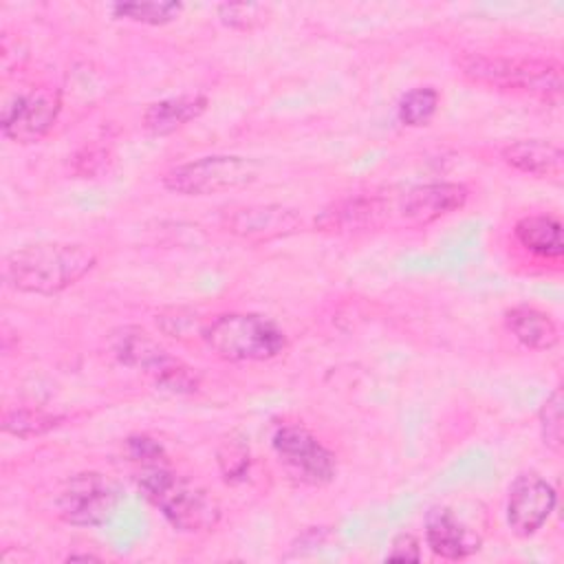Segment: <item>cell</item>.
<instances>
[{
    "mask_svg": "<svg viewBox=\"0 0 564 564\" xmlns=\"http://www.w3.org/2000/svg\"><path fill=\"white\" fill-rule=\"evenodd\" d=\"M62 112V90L55 86H37L18 93L7 101L0 117V130L15 143H35L44 139Z\"/></svg>",
    "mask_w": 564,
    "mask_h": 564,
    "instance_id": "obj_9",
    "label": "cell"
},
{
    "mask_svg": "<svg viewBox=\"0 0 564 564\" xmlns=\"http://www.w3.org/2000/svg\"><path fill=\"white\" fill-rule=\"evenodd\" d=\"M119 507V487L101 471L73 474L55 498V513L64 524L93 529L106 524Z\"/></svg>",
    "mask_w": 564,
    "mask_h": 564,
    "instance_id": "obj_7",
    "label": "cell"
},
{
    "mask_svg": "<svg viewBox=\"0 0 564 564\" xmlns=\"http://www.w3.org/2000/svg\"><path fill=\"white\" fill-rule=\"evenodd\" d=\"M441 104V95L434 86H416L401 95L397 106V117L408 128H423L427 126Z\"/></svg>",
    "mask_w": 564,
    "mask_h": 564,
    "instance_id": "obj_20",
    "label": "cell"
},
{
    "mask_svg": "<svg viewBox=\"0 0 564 564\" xmlns=\"http://www.w3.org/2000/svg\"><path fill=\"white\" fill-rule=\"evenodd\" d=\"M126 454L130 460L141 463L143 467L165 465V447L150 434H132L126 438Z\"/></svg>",
    "mask_w": 564,
    "mask_h": 564,
    "instance_id": "obj_26",
    "label": "cell"
},
{
    "mask_svg": "<svg viewBox=\"0 0 564 564\" xmlns=\"http://www.w3.org/2000/svg\"><path fill=\"white\" fill-rule=\"evenodd\" d=\"M110 161H112L110 150L106 145H84L73 154L70 170L82 178H93V176H99L104 170H108Z\"/></svg>",
    "mask_w": 564,
    "mask_h": 564,
    "instance_id": "obj_24",
    "label": "cell"
},
{
    "mask_svg": "<svg viewBox=\"0 0 564 564\" xmlns=\"http://www.w3.org/2000/svg\"><path fill=\"white\" fill-rule=\"evenodd\" d=\"M516 242L531 256L560 262L564 256V238H562V220L553 214H527L513 225Z\"/></svg>",
    "mask_w": 564,
    "mask_h": 564,
    "instance_id": "obj_18",
    "label": "cell"
},
{
    "mask_svg": "<svg viewBox=\"0 0 564 564\" xmlns=\"http://www.w3.org/2000/svg\"><path fill=\"white\" fill-rule=\"evenodd\" d=\"M557 505L555 487L538 471L529 469L513 478L507 494V527L518 538L535 535L551 518Z\"/></svg>",
    "mask_w": 564,
    "mask_h": 564,
    "instance_id": "obj_11",
    "label": "cell"
},
{
    "mask_svg": "<svg viewBox=\"0 0 564 564\" xmlns=\"http://www.w3.org/2000/svg\"><path fill=\"white\" fill-rule=\"evenodd\" d=\"M500 159L516 172L535 178H560L564 152L549 139H516L500 148Z\"/></svg>",
    "mask_w": 564,
    "mask_h": 564,
    "instance_id": "obj_14",
    "label": "cell"
},
{
    "mask_svg": "<svg viewBox=\"0 0 564 564\" xmlns=\"http://www.w3.org/2000/svg\"><path fill=\"white\" fill-rule=\"evenodd\" d=\"M502 319L507 333L529 350H551L560 341L557 322L538 306L516 304L505 311Z\"/></svg>",
    "mask_w": 564,
    "mask_h": 564,
    "instance_id": "obj_17",
    "label": "cell"
},
{
    "mask_svg": "<svg viewBox=\"0 0 564 564\" xmlns=\"http://www.w3.org/2000/svg\"><path fill=\"white\" fill-rule=\"evenodd\" d=\"M386 560L390 562H419L421 560V542L412 535V533H399L388 553H386Z\"/></svg>",
    "mask_w": 564,
    "mask_h": 564,
    "instance_id": "obj_27",
    "label": "cell"
},
{
    "mask_svg": "<svg viewBox=\"0 0 564 564\" xmlns=\"http://www.w3.org/2000/svg\"><path fill=\"white\" fill-rule=\"evenodd\" d=\"M216 463L223 474V480L229 485L245 482L251 474V452L242 436H227L216 449Z\"/></svg>",
    "mask_w": 564,
    "mask_h": 564,
    "instance_id": "obj_22",
    "label": "cell"
},
{
    "mask_svg": "<svg viewBox=\"0 0 564 564\" xmlns=\"http://www.w3.org/2000/svg\"><path fill=\"white\" fill-rule=\"evenodd\" d=\"M425 544L443 560H465L480 549V538L452 509L434 507L425 516Z\"/></svg>",
    "mask_w": 564,
    "mask_h": 564,
    "instance_id": "obj_13",
    "label": "cell"
},
{
    "mask_svg": "<svg viewBox=\"0 0 564 564\" xmlns=\"http://www.w3.org/2000/svg\"><path fill=\"white\" fill-rule=\"evenodd\" d=\"M97 267V253L84 242L48 240L13 249L2 264L9 289L29 295H57Z\"/></svg>",
    "mask_w": 564,
    "mask_h": 564,
    "instance_id": "obj_1",
    "label": "cell"
},
{
    "mask_svg": "<svg viewBox=\"0 0 564 564\" xmlns=\"http://www.w3.org/2000/svg\"><path fill=\"white\" fill-rule=\"evenodd\" d=\"M110 352L119 364L139 368L152 379H156L174 361V357L139 326H123L115 330L110 335Z\"/></svg>",
    "mask_w": 564,
    "mask_h": 564,
    "instance_id": "obj_15",
    "label": "cell"
},
{
    "mask_svg": "<svg viewBox=\"0 0 564 564\" xmlns=\"http://www.w3.org/2000/svg\"><path fill=\"white\" fill-rule=\"evenodd\" d=\"M562 390L553 388L551 394L544 399V403L538 410V427H540V438L546 449L553 454H562L564 445V425H562Z\"/></svg>",
    "mask_w": 564,
    "mask_h": 564,
    "instance_id": "obj_23",
    "label": "cell"
},
{
    "mask_svg": "<svg viewBox=\"0 0 564 564\" xmlns=\"http://www.w3.org/2000/svg\"><path fill=\"white\" fill-rule=\"evenodd\" d=\"M183 11L181 2H119L112 4V15L148 26H163L174 22Z\"/></svg>",
    "mask_w": 564,
    "mask_h": 564,
    "instance_id": "obj_21",
    "label": "cell"
},
{
    "mask_svg": "<svg viewBox=\"0 0 564 564\" xmlns=\"http://www.w3.org/2000/svg\"><path fill=\"white\" fill-rule=\"evenodd\" d=\"M469 189L454 181H434L408 185L399 192H386L388 227L423 229L465 207Z\"/></svg>",
    "mask_w": 564,
    "mask_h": 564,
    "instance_id": "obj_6",
    "label": "cell"
},
{
    "mask_svg": "<svg viewBox=\"0 0 564 564\" xmlns=\"http://www.w3.org/2000/svg\"><path fill=\"white\" fill-rule=\"evenodd\" d=\"M315 229L330 236H357L388 229L386 194L368 192L337 198L315 216Z\"/></svg>",
    "mask_w": 564,
    "mask_h": 564,
    "instance_id": "obj_12",
    "label": "cell"
},
{
    "mask_svg": "<svg viewBox=\"0 0 564 564\" xmlns=\"http://www.w3.org/2000/svg\"><path fill=\"white\" fill-rule=\"evenodd\" d=\"M460 75L494 90L557 99L562 93V64L544 57H505L465 53L456 59Z\"/></svg>",
    "mask_w": 564,
    "mask_h": 564,
    "instance_id": "obj_4",
    "label": "cell"
},
{
    "mask_svg": "<svg viewBox=\"0 0 564 564\" xmlns=\"http://www.w3.org/2000/svg\"><path fill=\"white\" fill-rule=\"evenodd\" d=\"M66 560H70V562H73V560H99V557H97V555H90V553H82V555L70 553Z\"/></svg>",
    "mask_w": 564,
    "mask_h": 564,
    "instance_id": "obj_28",
    "label": "cell"
},
{
    "mask_svg": "<svg viewBox=\"0 0 564 564\" xmlns=\"http://www.w3.org/2000/svg\"><path fill=\"white\" fill-rule=\"evenodd\" d=\"M207 106H209V99L203 93L172 95V97L152 101L141 115V126L154 137H167L185 128L187 123L196 121L207 110Z\"/></svg>",
    "mask_w": 564,
    "mask_h": 564,
    "instance_id": "obj_16",
    "label": "cell"
},
{
    "mask_svg": "<svg viewBox=\"0 0 564 564\" xmlns=\"http://www.w3.org/2000/svg\"><path fill=\"white\" fill-rule=\"evenodd\" d=\"M220 225L227 234L245 240V242H269L289 238L302 231L304 220L302 214L286 205L275 203H249L234 205L220 214Z\"/></svg>",
    "mask_w": 564,
    "mask_h": 564,
    "instance_id": "obj_10",
    "label": "cell"
},
{
    "mask_svg": "<svg viewBox=\"0 0 564 564\" xmlns=\"http://www.w3.org/2000/svg\"><path fill=\"white\" fill-rule=\"evenodd\" d=\"M203 344L223 361L251 364L280 357L289 337L278 322L260 313H220L200 324Z\"/></svg>",
    "mask_w": 564,
    "mask_h": 564,
    "instance_id": "obj_3",
    "label": "cell"
},
{
    "mask_svg": "<svg viewBox=\"0 0 564 564\" xmlns=\"http://www.w3.org/2000/svg\"><path fill=\"white\" fill-rule=\"evenodd\" d=\"M137 487L165 522L181 533H209L223 518L220 502L205 487L167 465L143 467Z\"/></svg>",
    "mask_w": 564,
    "mask_h": 564,
    "instance_id": "obj_2",
    "label": "cell"
},
{
    "mask_svg": "<svg viewBox=\"0 0 564 564\" xmlns=\"http://www.w3.org/2000/svg\"><path fill=\"white\" fill-rule=\"evenodd\" d=\"M271 447L284 469L304 485L324 487L337 476V456L308 427L297 423L280 425Z\"/></svg>",
    "mask_w": 564,
    "mask_h": 564,
    "instance_id": "obj_8",
    "label": "cell"
},
{
    "mask_svg": "<svg viewBox=\"0 0 564 564\" xmlns=\"http://www.w3.org/2000/svg\"><path fill=\"white\" fill-rule=\"evenodd\" d=\"M267 9L262 4H220L218 7V18L225 26L236 29V31H251L253 26H258L264 18Z\"/></svg>",
    "mask_w": 564,
    "mask_h": 564,
    "instance_id": "obj_25",
    "label": "cell"
},
{
    "mask_svg": "<svg viewBox=\"0 0 564 564\" xmlns=\"http://www.w3.org/2000/svg\"><path fill=\"white\" fill-rule=\"evenodd\" d=\"M260 176L258 161L240 154H207L163 172L161 183L178 196H214L247 187Z\"/></svg>",
    "mask_w": 564,
    "mask_h": 564,
    "instance_id": "obj_5",
    "label": "cell"
},
{
    "mask_svg": "<svg viewBox=\"0 0 564 564\" xmlns=\"http://www.w3.org/2000/svg\"><path fill=\"white\" fill-rule=\"evenodd\" d=\"M66 421V414L48 412L42 408H9L2 416V430L18 438H35Z\"/></svg>",
    "mask_w": 564,
    "mask_h": 564,
    "instance_id": "obj_19",
    "label": "cell"
}]
</instances>
